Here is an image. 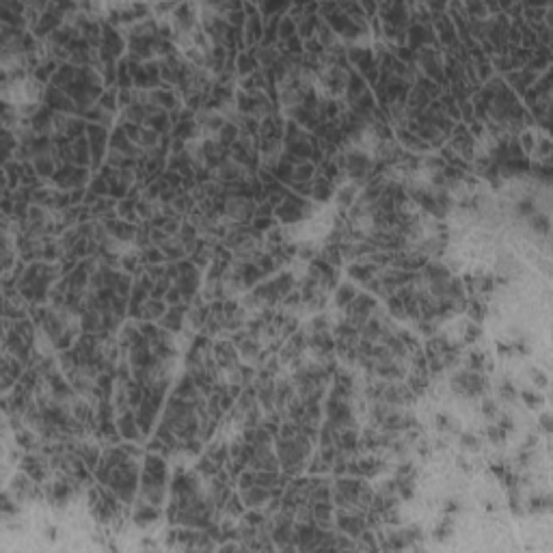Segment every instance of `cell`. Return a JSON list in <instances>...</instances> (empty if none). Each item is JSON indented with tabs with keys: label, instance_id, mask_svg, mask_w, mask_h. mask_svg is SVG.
<instances>
[{
	"label": "cell",
	"instance_id": "21",
	"mask_svg": "<svg viewBox=\"0 0 553 553\" xmlns=\"http://www.w3.org/2000/svg\"><path fill=\"white\" fill-rule=\"evenodd\" d=\"M238 139V128H236V123H225V126L221 128V145H225V147H232V143Z\"/></svg>",
	"mask_w": 553,
	"mask_h": 553
},
{
	"label": "cell",
	"instance_id": "20",
	"mask_svg": "<svg viewBox=\"0 0 553 553\" xmlns=\"http://www.w3.org/2000/svg\"><path fill=\"white\" fill-rule=\"evenodd\" d=\"M426 275L430 277L432 281H447L450 279V270H447L445 266H441L439 262H432V264L426 266Z\"/></svg>",
	"mask_w": 553,
	"mask_h": 553
},
{
	"label": "cell",
	"instance_id": "4",
	"mask_svg": "<svg viewBox=\"0 0 553 553\" xmlns=\"http://www.w3.org/2000/svg\"><path fill=\"white\" fill-rule=\"evenodd\" d=\"M242 497H244V504L246 506H262V504H266V499L270 497V490L266 486L253 484L251 488L242 490Z\"/></svg>",
	"mask_w": 553,
	"mask_h": 553
},
{
	"label": "cell",
	"instance_id": "36",
	"mask_svg": "<svg viewBox=\"0 0 553 553\" xmlns=\"http://www.w3.org/2000/svg\"><path fill=\"white\" fill-rule=\"evenodd\" d=\"M253 225H255L257 232H262V229H268L270 225H273V221H270V216H255Z\"/></svg>",
	"mask_w": 553,
	"mask_h": 553
},
{
	"label": "cell",
	"instance_id": "30",
	"mask_svg": "<svg viewBox=\"0 0 553 553\" xmlns=\"http://www.w3.org/2000/svg\"><path fill=\"white\" fill-rule=\"evenodd\" d=\"M490 74H493V67H490L488 61L486 59L484 61H478V78L486 80V78H490Z\"/></svg>",
	"mask_w": 553,
	"mask_h": 553
},
{
	"label": "cell",
	"instance_id": "1",
	"mask_svg": "<svg viewBox=\"0 0 553 553\" xmlns=\"http://www.w3.org/2000/svg\"><path fill=\"white\" fill-rule=\"evenodd\" d=\"M44 100H46V106L54 112H63V115H69V112H78V106L76 102L71 100L63 89H59L54 85H50L44 93Z\"/></svg>",
	"mask_w": 553,
	"mask_h": 553
},
{
	"label": "cell",
	"instance_id": "41",
	"mask_svg": "<svg viewBox=\"0 0 553 553\" xmlns=\"http://www.w3.org/2000/svg\"><path fill=\"white\" fill-rule=\"evenodd\" d=\"M273 207H275L273 203H270V201H266V203H262V205L257 207V210H255V214H257V216H270V214H273Z\"/></svg>",
	"mask_w": 553,
	"mask_h": 553
},
{
	"label": "cell",
	"instance_id": "28",
	"mask_svg": "<svg viewBox=\"0 0 553 553\" xmlns=\"http://www.w3.org/2000/svg\"><path fill=\"white\" fill-rule=\"evenodd\" d=\"M225 514H232V517H240V514H242V502H240L236 495L227 499V504H225Z\"/></svg>",
	"mask_w": 553,
	"mask_h": 553
},
{
	"label": "cell",
	"instance_id": "6",
	"mask_svg": "<svg viewBox=\"0 0 553 553\" xmlns=\"http://www.w3.org/2000/svg\"><path fill=\"white\" fill-rule=\"evenodd\" d=\"M184 314H186V305H173L169 309V314L162 316V327L166 331H180Z\"/></svg>",
	"mask_w": 553,
	"mask_h": 553
},
{
	"label": "cell",
	"instance_id": "38",
	"mask_svg": "<svg viewBox=\"0 0 553 553\" xmlns=\"http://www.w3.org/2000/svg\"><path fill=\"white\" fill-rule=\"evenodd\" d=\"M495 67H497L499 71H508V69H512V61L506 59V56H504V59L499 56V59H495Z\"/></svg>",
	"mask_w": 553,
	"mask_h": 553
},
{
	"label": "cell",
	"instance_id": "24",
	"mask_svg": "<svg viewBox=\"0 0 553 553\" xmlns=\"http://www.w3.org/2000/svg\"><path fill=\"white\" fill-rule=\"evenodd\" d=\"M354 197H357V186H344V188L339 190V195H337V203H339V207H350V203H352V199Z\"/></svg>",
	"mask_w": 553,
	"mask_h": 553
},
{
	"label": "cell",
	"instance_id": "40",
	"mask_svg": "<svg viewBox=\"0 0 553 553\" xmlns=\"http://www.w3.org/2000/svg\"><path fill=\"white\" fill-rule=\"evenodd\" d=\"M177 199V193L173 190V188H164L162 193H160V201L162 203H169V201H175Z\"/></svg>",
	"mask_w": 553,
	"mask_h": 553
},
{
	"label": "cell",
	"instance_id": "46",
	"mask_svg": "<svg viewBox=\"0 0 553 553\" xmlns=\"http://www.w3.org/2000/svg\"><path fill=\"white\" fill-rule=\"evenodd\" d=\"M186 450H188L190 454H199L201 452V445H199V441H190L188 439V443H186Z\"/></svg>",
	"mask_w": 553,
	"mask_h": 553
},
{
	"label": "cell",
	"instance_id": "12",
	"mask_svg": "<svg viewBox=\"0 0 553 553\" xmlns=\"http://www.w3.org/2000/svg\"><path fill=\"white\" fill-rule=\"evenodd\" d=\"M238 71L242 76H251L253 71H257V61H255V54L253 52H242V54L238 56V63H236Z\"/></svg>",
	"mask_w": 553,
	"mask_h": 553
},
{
	"label": "cell",
	"instance_id": "31",
	"mask_svg": "<svg viewBox=\"0 0 553 553\" xmlns=\"http://www.w3.org/2000/svg\"><path fill=\"white\" fill-rule=\"evenodd\" d=\"M145 259H147L149 264H162L164 253L160 251V249H149V251H145Z\"/></svg>",
	"mask_w": 553,
	"mask_h": 553
},
{
	"label": "cell",
	"instance_id": "14",
	"mask_svg": "<svg viewBox=\"0 0 553 553\" xmlns=\"http://www.w3.org/2000/svg\"><path fill=\"white\" fill-rule=\"evenodd\" d=\"M216 357H218V363L229 368V365L236 363V350L229 341H221V344H216Z\"/></svg>",
	"mask_w": 553,
	"mask_h": 553
},
{
	"label": "cell",
	"instance_id": "3",
	"mask_svg": "<svg viewBox=\"0 0 553 553\" xmlns=\"http://www.w3.org/2000/svg\"><path fill=\"white\" fill-rule=\"evenodd\" d=\"M337 525H339V529H344L346 531V534H350L352 538H357L359 534H363V529H365V521H363V517H350V514H339L337 517Z\"/></svg>",
	"mask_w": 553,
	"mask_h": 553
},
{
	"label": "cell",
	"instance_id": "34",
	"mask_svg": "<svg viewBox=\"0 0 553 553\" xmlns=\"http://www.w3.org/2000/svg\"><path fill=\"white\" fill-rule=\"evenodd\" d=\"M139 329H141L143 335H145V337H149V339H156V337H158V331H160V329H156L151 322H145V325H141Z\"/></svg>",
	"mask_w": 553,
	"mask_h": 553
},
{
	"label": "cell",
	"instance_id": "10",
	"mask_svg": "<svg viewBox=\"0 0 553 553\" xmlns=\"http://www.w3.org/2000/svg\"><path fill=\"white\" fill-rule=\"evenodd\" d=\"M145 121H147L149 130H156L158 134H160V132H166V130H169V126H171L169 115H166L162 108H158V110H156L154 115H149V117L145 119Z\"/></svg>",
	"mask_w": 553,
	"mask_h": 553
},
{
	"label": "cell",
	"instance_id": "35",
	"mask_svg": "<svg viewBox=\"0 0 553 553\" xmlns=\"http://www.w3.org/2000/svg\"><path fill=\"white\" fill-rule=\"evenodd\" d=\"M238 484H240V488H242V490L251 488L255 484V473H242V475L238 478Z\"/></svg>",
	"mask_w": 553,
	"mask_h": 553
},
{
	"label": "cell",
	"instance_id": "32",
	"mask_svg": "<svg viewBox=\"0 0 553 553\" xmlns=\"http://www.w3.org/2000/svg\"><path fill=\"white\" fill-rule=\"evenodd\" d=\"M184 296H182V292H180V288H169V292H166V302H169V305L173 307V305H180V300H182Z\"/></svg>",
	"mask_w": 553,
	"mask_h": 553
},
{
	"label": "cell",
	"instance_id": "13",
	"mask_svg": "<svg viewBox=\"0 0 553 553\" xmlns=\"http://www.w3.org/2000/svg\"><path fill=\"white\" fill-rule=\"evenodd\" d=\"M33 166H35V171L37 175L41 177H54V160H52V156H37V158L33 160Z\"/></svg>",
	"mask_w": 553,
	"mask_h": 553
},
{
	"label": "cell",
	"instance_id": "27",
	"mask_svg": "<svg viewBox=\"0 0 553 553\" xmlns=\"http://www.w3.org/2000/svg\"><path fill=\"white\" fill-rule=\"evenodd\" d=\"M240 352H242L244 359H259V346L251 339V341H242L240 344Z\"/></svg>",
	"mask_w": 553,
	"mask_h": 553
},
{
	"label": "cell",
	"instance_id": "9",
	"mask_svg": "<svg viewBox=\"0 0 553 553\" xmlns=\"http://www.w3.org/2000/svg\"><path fill=\"white\" fill-rule=\"evenodd\" d=\"M106 229L117 236V240H121V242L134 236V225H130L128 221H106Z\"/></svg>",
	"mask_w": 553,
	"mask_h": 553
},
{
	"label": "cell",
	"instance_id": "33",
	"mask_svg": "<svg viewBox=\"0 0 553 553\" xmlns=\"http://www.w3.org/2000/svg\"><path fill=\"white\" fill-rule=\"evenodd\" d=\"M329 497H331V490H329L327 484H322L320 488H316L314 493H311V499H314V502H322V499H329Z\"/></svg>",
	"mask_w": 553,
	"mask_h": 553
},
{
	"label": "cell",
	"instance_id": "2",
	"mask_svg": "<svg viewBox=\"0 0 553 553\" xmlns=\"http://www.w3.org/2000/svg\"><path fill=\"white\" fill-rule=\"evenodd\" d=\"M110 149L112 151H119V154H126V156H137V147L130 143V137L126 132H123V128H117L112 132V139H110Z\"/></svg>",
	"mask_w": 553,
	"mask_h": 553
},
{
	"label": "cell",
	"instance_id": "11",
	"mask_svg": "<svg viewBox=\"0 0 553 553\" xmlns=\"http://www.w3.org/2000/svg\"><path fill=\"white\" fill-rule=\"evenodd\" d=\"M119 430H121V436H126V439H137L139 436V424L134 422V417L132 413H123L121 415V419H119Z\"/></svg>",
	"mask_w": 553,
	"mask_h": 553
},
{
	"label": "cell",
	"instance_id": "16",
	"mask_svg": "<svg viewBox=\"0 0 553 553\" xmlns=\"http://www.w3.org/2000/svg\"><path fill=\"white\" fill-rule=\"evenodd\" d=\"M117 214L128 223H137V201L134 199H121L117 203Z\"/></svg>",
	"mask_w": 553,
	"mask_h": 553
},
{
	"label": "cell",
	"instance_id": "26",
	"mask_svg": "<svg viewBox=\"0 0 553 553\" xmlns=\"http://www.w3.org/2000/svg\"><path fill=\"white\" fill-rule=\"evenodd\" d=\"M139 145L141 147H156V145H158V132L156 130H141Z\"/></svg>",
	"mask_w": 553,
	"mask_h": 553
},
{
	"label": "cell",
	"instance_id": "25",
	"mask_svg": "<svg viewBox=\"0 0 553 553\" xmlns=\"http://www.w3.org/2000/svg\"><path fill=\"white\" fill-rule=\"evenodd\" d=\"M294 30H296L294 20H292L290 15H285V17H283V22H279V33H277V35L283 39V41H288V39L294 37Z\"/></svg>",
	"mask_w": 553,
	"mask_h": 553
},
{
	"label": "cell",
	"instance_id": "7",
	"mask_svg": "<svg viewBox=\"0 0 553 553\" xmlns=\"http://www.w3.org/2000/svg\"><path fill=\"white\" fill-rule=\"evenodd\" d=\"M158 519V508H156L154 504H145V502H139L137 506V512H134V521H137V525H147L151 523V521Z\"/></svg>",
	"mask_w": 553,
	"mask_h": 553
},
{
	"label": "cell",
	"instance_id": "5",
	"mask_svg": "<svg viewBox=\"0 0 553 553\" xmlns=\"http://www.w3.org/2000/svg\"><path fill=\"white\" fill-rule=\"evenodd\" d=\"M262 35H264V24H262V20H259V13L249 15V22H246V44L249 46H255L257 41H262Z\"/></svg>",
	"mask_w": 553,
	"mask_h": 553
},
{
	"label": "cell",
	"instance_id": "45",
	"mask_svg": "<svg viewBox=\"0 0 553 553\" xmlns=\"http://www.w3.org/2000/svg\"><path fill=\"white\" fill-rule=\"evenodd\" d=\"M162 229H164L166 234H175L180 227H177V221H175V218H169V221H166V225H164Z\"/></svg>",
	"mask_w": 553,
	"mask_h": 553
},
{
	"label": "cell",
	"instance_id": "37",
	"mask_svg": "<svg viewBox=\"0 0 553 553\" xmlns=\"http://www.w3.org/2000/svg\"><path fill=\"white\" fill-rule=\"evenodd\" d=\"M534 227L538 229V232L547 234V232H549V218H547V216H536V218H534Z\"/></svg>",
	"mask_w": 553,
	"mask_h": 553
},
{
	"label": "cell",
	"instance_id": "44",
	"mask_svg": "<svg viewBox=\"0 0 553 553\" xmlns=\"http://www.w3.org/2000/svg\"><path fill=\"white\" fill-rule=\"evenodd\" d=\"M482 411L486 413V417H493V415H495V402H493V400H484Z\"/></svg>",
	"mask_w": 553,
	"mask_h": 553
},
{
	"label": "cell",
	"instance_id": "39",
	"mask_svg": "<svg viewBox=\"0 0 553 553\" xmlns=\"http://www.w3.org/2000/svg\"><path fill=\"white\" fill-rule=\"evenodd\" d=\"M262 523H264V514H259V512H251L246 517V525H251V527L262 525Z\"/></svg>",
	"mask_w": 553,
	"mask_h": 553
},
{
	"label": "cell",
	"instance_id": "42",
	"mask_svg": "<svg viewBox=\"0 0 553 553\" xmlns=\"http://www.w3.org/2000/svg\"><path fill=\"white\" fill-rule=\"evenodd\" d=\"M531 378H534V383L538 385V387H547V376H545V374H540L538 370L531 372Z\"/></svg>",
	"mask_w": 553,
	"mask_h": 553
},
{
	"label": "cell",
	"instance_id": "15",
	"mask_svg": "<svg viewBox=\"0 0 553 553\" xmlns=\"http://www.w3.org/2000/svg\"><path fill=\"white\" fill-rule=\"evenodd\" d=\"M316 175V166L311 162H302L294 166V173H292V182H311ZM290 182V184H292Z\"/></svg>",
	"mask_w": 553,
	"mask_h": 553
},
{
	"label": "cell",
	"instance_id": "23",
	"mask_svg": "<svg viewBox=\"0 0 553 553\" xmlns=\"http://www.w3.org/2000/svg\"><path fill=\"white\" fill-rule=\"evenodd\" d=\"M98 106L102 110H106V112H115V108H117V96H115V91H106V93H102V98L98 100Z\"/></svg>",
	"mask_w": 553,
	"mask_h": 553
},
{
	"label": "cell",
	"instance_id": "29",
	"mask_svg": "<svg viewBox=\"0 0 553 553\" xmlns=\"http://www.w3.org/2000/svg\"><path fill=\"white\" fill-rule=\"evenodd\" d=\"M461 445L467 447V450H471V452H478V450H480V441L475 439L471 432H467V434L461 436Z\"/></svg>",
	"mask_w": 553,
	"mask_h": 553
},
{
	"label": "cell",
	"instance_id": "22",
	"mask_svg": "<svg viewBox=\"0 0 553 553\" xmlns=\"http://www.w3.org/2000/svg\"><path fill=\"white\" fill-rule=\"evenodd\" d=\"M354 296H357V292H354L352 285H339L335 300H337V305H339V307H344V305H350V302L354 300Z\"/></svg>",
	"mask_w": 553,
	"mask_h": 553
},
{
	"label": "cell",
	"instance_id": "17",
	"mask_svg": "<svg viewBox=\"0 0 553 553\" xmlns=\"http://www.w3.org/2000/svg\"><path fill=\"white\" fill-rule=\"evenodd\" d=\"M316 26H318V17L316 15H309V13H305L300 17V22H298V35L302 37V39H309V37H314V30H316Z\"/></svg>",
	"mask_w": 553,
	"mask_h": 553
},
{
	"label": "cell",
	"instance_id": "18",
	"mask_svg": "<svg viewBox=\"0 0 553 553\" xmlns=\"http://www.w3.org/2000/svg\"><path fill=\"white\" fill-rule=\"evenodd\" d=\"M164 314V302H160L158 298L143 305L141 311H139V318H145V320H154V318H160Z\"/></svg>",
	"mask_w": 553,
	"mask_h": 553
},
{
	"label": "cell",
	"instance_id": "8",
	"mask_svg": "<svg viewBox=\"0 0 553 553\" xmlns=\"http://www.w3.org/2000/svg\"><path fill=\"white\" fill-rule=\"evenodd\" d=\"M398 139H400V143H404L409 149H417V151H428V149H430V145H428L426 141H422L419 137H417V134H413V132H409V130H404V128L398 130Z\"/></svg>",
	"mask_w": 553,
	"mask_h": 553
},
{
	"label": "cell",
	"instance_id": "19",
	"mask_svg": "<svg viewBox=\"0 0 553 553\" xmlns=\"http://www.w3.org/2000/svg\"><path fill=\"white\" fill-rule=\"evenodd\" d=\"M374 270H376V266L374 264H354V266H350L348 268V275L350 277H354L357 281H368L372 275H374Z\"/></svg>",
	"mask_w": 553,
	"mask_h": 553
},
{
	"label": "cell",
	"instance_id": "43",
	"mask_svg": "<svg viewBox=\"0 0 553 553\" xmlns=\"http://www.w3.org/2000/svg\"><path fill=\"white\" fill-rule=\"evenodd\" d=\"M488 439L490 441H495V443H499L504 439V434H502V430H499V428H488Z\"/></svg>",
	"mask_w": 553,
	"mask_h": 553
}]
</instances>
